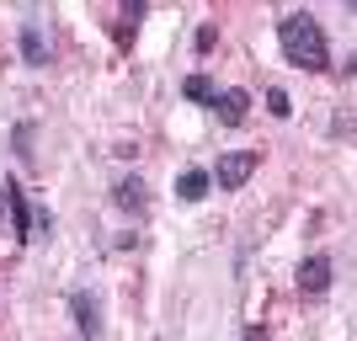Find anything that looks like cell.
I'll return each mask as SVG.
<instances>
[{
    "label": "cell",
    "instance_id": "obj_9",
    "mask_svg": "<svg viewBox=\"0 0 357 341\" xmlns=\"http://www.w3.org/2000/svg\"><path fill=\"white\" fill-rule=\"evenodd\" d=\"M22 59L27 64H48V38L38 22H22Z\"/></svg>",
    "mask_w": 357,
    "mask_h": 341
},
{
    "label": "cell",
    "instance_id": "obj_8",
    "mask_svg": "<svg viewBox=\"0 0 357 341\" xmlns=\"http://www.w3.org/2000/svg\"><path fill=\"white\" fill-rule=\"evenodd\" d=\"M208 187H213V176L203 171V165H187V171L176 176V197H181V203H203Z\"/></svg>",
    "mask_w": 357,
    "mask_h": 341
},
{
    "label": "cell",
    "instance_id": "obj_2",
    "mask_svg": "<svg viewBox=\"0 0 357 341\" xmlns=\"http://www.w3.org/2000/svg\"><path fill=\"white\" fill-rule=\"evenodd\" d=\"M251 171H256V155H251V149H224L219 160H213V181H219L224 192H240V187L251 181Z\"/></svg>",
    "mask_w": 357,
    "mask_h": 341
},
{
    "label": "cell",
    "instance_id": "obj_13",
    "mask_svg": "<svg viewBox=\"0 0 357 341\" xmlns=\"http://www.w3.org/2000/svg\"><path fill=\"white\" fill-rule=\"evenodd\" d=\"M213 43H219V27H213V22H203V27H197V54H208Z\"/></svg>",
    "mask_w": 357,
    "mask_h": 341
},
{
    "label": "cell",
    "instance_id": "obj_5",
    "mask_svg": "<svg viewBox=\"0 0 357 341\" xmlns=\"http://www.w3.org/2000/svg\"><path fill=\"white\" fill-rule=\"evenodd\" d=\"M112 203H118L123 213H144V208H149L144 176H123V181H112Z\"/></svg>",
    "mask_w": 357,
    "mask_h": 341
},
{
    "label": "cell",
    "instance_id": "obj_4",
    "mask_svg": "<svg viewBox=\"0 0 357 341\" xmlns=\"http://www.w3.org/2000/svg\"><path fill=\"white\" fill-rule=\"evenodd\" d=\"M6 203H11V235L27 245V240H32V219H38V213H32V203H27V187H22V181H11V187H6Z\"/></svg>",
    "mask_w": 357,
    "mask_h": 341
},
{
    "label": "cell",
    "instance_id": "obj_6",
    "mask_svg": "<svg viewBox=\"0 0 357 341\" xmlns=\"http://www.w3.org/2000/svg\"><path fill=\"white\" fill-rule=\"evenodd\" d=\"M70 315H75V326H80V336L96 341L102 336V315H96V294H75L70 298Z\"/></svg>",
    "mask_w": 357,
    "mask_h": 341
},
{
    "label": "cell",
    "instance_id": "obj_10",
    "mask_svg": "<svg viewBox=\"0 0 357 341\" xmlns=\"http://www.w3.org/2000/svg\"><path fill=\"white\" fill-rule=\"evenodd\" d=\"M181 96H187V102H197V107H213L219 86H213L208 75H187V80H181Z\"/></svg>",
    "mask_w": 357,
    "mask_h": 341
},
{
    "label": "cell",
    "instance_id": "obj_16",
    "mask_svg": "<svg viewBox=\"0 0 357 341\" xmlns=\"http://www.w3.org/2000/svg\"><path fill=\"white\" fill-rule=\"evenodd\" d=\"M240 341H267V326H251V331H245Z\"/></svg>",
    "mask_w": 357,
    "mask_h": 341
},
{
    "label": "cell",
    "instance_id": "obj_12",
    "mask_svg": "<svg viewBox=\"0 0 357 341\" xmlns=\"http://www.w3.org/2000/svg\"><path fill=\"white\" fill-rule=\"evenodd\" d=\"M267 112H272V118H288V112H294V102H288V91H278V86L267 91Z\"/></svg>",
    "mask_w": 357,
    "mask_h": 341
},
{
    "label": "cell",
    "instance_id": "obj_1",
    "mask_svg": "<svg viewBox=\"0 0 357 341\" xmlns=\"http://www.w3.org/2000/svg\"><path fill=\"white\" fill-rule=\"evenodd\" d=\"M278 38H283L288 64H298V70H310V75L331 70V38L310 11H288L283 22H278Z\"/></svg>",
    "mask_w": 357,
    "mask_h": 341
},
{
    "label": "cell",
    "instance_id": "obj_7",
    "mask_svg": "<svg viewBox=\"0 0 357 341\" xmlns=\"http://www.w3.org/2000/svg\"><path fill=\"white\" fill-rule=\"evenodd\" d=\"M245 107H251V91H219V96H213V112H219L224 128H240Z\"/></svg>",
    "mask_w": 357,
    "mask_h": 341
},
{
    "label": "cell",
    "instance_id": "obj_15",
    "mask_svg": "<svg viewBox=\"0 0 357 341\" xmlns=\"http://www.w3.org/2000/svg\"><path fill=\"white\" fill-rule=\"evenodd\" d=\"M0 224L11 229V203H6V187H0Z\"/></svg>",
    "mask_w": 357,
    "mask_h": 341
},
{
    "label": "cell",
    "instance_id": "obj_3",
    "mask_svg": "<svg viewBox=\"0 0 357 341\" xmlns=\"http://www.w3.org/2000/svg\"><path fill=\"white\" fill-rule=\"evenodd\" d=\"M331 282H336V262H331V256H310V262H298V272H294V288L304 298H320Z\"/></svg>",
    "mask_w": 357,
    "mask_h": 341
},
{
    "label": "cell",
    "instance_id": "obj_11",
    "mask_svg": "<svg viewBox=\"0 0 357 341\" xmlns=\"http://www.w3.org/2000/svg\"><path fill=\"white\" fill-rule=\"evenodd\" d=\"M11 144H16V155L32 165V123H16V128H11Z\"/></svg>",
    "mask_w": 357,
    "mask_h": 341
},
{
    "label": "cell",
    "instance_id": "obj_14",
    "mask_svg": "<svg viewBox=\"0 0 357 341\" xmlns=\"http://www.w3.org/2000/svg\"><path fill=\"white\" fill-rule=\"evenodd\" d=\"M347 128H352V112H336V123H331V134L347 139Z\"/></svg>",
    "mask_w": 357,
    "mask_h": 341
}]
</instances>
